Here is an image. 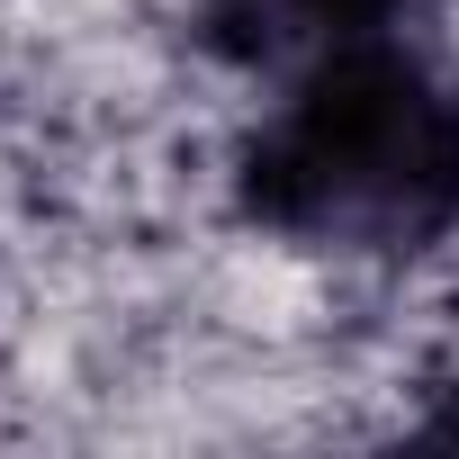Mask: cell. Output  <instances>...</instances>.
<instances>
[{"instance_id":"1","label":"cell","mask_w":459,"mask_h":459,"mask_svg":"<svg viewBox=\"0 0 459 459\" xmlns=\"http://www.w3.org/2000/svg\"><path fill=\"white\" fill-rule=\"evenodd\" d=\"M244 198L298 244H423L459 216V100L387 37L316 55L262 126Z\"/></svg>"},{"instance_id":"2","label":"cell","mask_w":459,"mask_h":459,"mask_svg":"<svg viewBox=\"0 0 459 459\" xmlns=\"http://www.w3.org/2000/svg\"><path fill=\"white\" fill-rule=\"evenodd\" d=\"M216 37L235 55H342V46H378L414 0H207Z\"/></svg>"}]
</instances>
